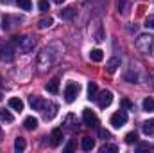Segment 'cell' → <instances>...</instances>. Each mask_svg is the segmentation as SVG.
<instances>
[{
	"mask_svg": "<svg viewBox=\"0 0 154 153\" xmlns=\"http://www.w3.org/2000/svg\"><path fill=\"white\" fill-rule=\"evenodd\" d=\"M54 63V52L50 49H43L38 54V67L39 70H47L50 65Z\"/></svg>",
	"mask_w": 154,
	"mask_h": 153,
	"instance_id": "obj_1",
	"label": "cell"
},
{
	"mask_svg": "<svg viewBox=\"0 0 154 153\" xmlns=\"http://www.w3.org/2000/svg\"><path fill=\"white\" fill-rule=\"evenodd\" d=\"M134 45H136V49L138 50H142V52H151V49H152L154 45V36H151V34H140L138 38H136V41H134Z\"/></svg>",
	"mask_w": 154,
	"mask_h": 153,
	"instance_id": "obj_2",
	"label": "cell"
},
{
	"mask_svg": "<svg viewBox=\"0 0 154 153\" xmlns=\"http://www.w3.org/2000/svg\"><path fill=\"white\" fill-rule=\"evenodd\" d=\"M14 41H16V45L20 47L22 52H32L34 47H36V40L32 38V36H29V34H25V36H16Z\"/></svg>",
	"mask_w": 154,
	"mask_h": 153,
	"instance_id": "obj_3",
	"label": "cell"
},
{
	"mask_svg": "<svg viewBox=\"0 0 154 153\" xmlns=\"http://www.w3.org/2000/svg\"><path fill=\"white\" fill-rule=\"evenodd\" d=\"M0 58L4 61H11L14 58V47L11 41H0Z\"/></svg>",
	"mask_w": 154,
	"mask_h": 153,
	"instance_id": "obj_4",
	"label": "cell"
},
{
	"mask_svg": "<svg viewBox=\"0 0 154 153\" xmlns=\"http://www.w3.org/2000/svg\"><path fill=\"white\" fill-rule=\"evenodd\" d=\"M79 90H81L79 83L70 81V83L65 86V101H66V103H74L75 97H77V94H79Z\"/></svg>",
	"mask_w": 154,
	"mask_h": 153,
	"instance_id": "obj_5",
	"label": "cell"
},
{
	"mask_svg": "<svg viewBox=\"0 0 154 153\" xmlns=\"http://www.w3.org/2000/svg\"><path fill=\"white\" fill-rule=\"evenodd\" d=\"M95 101H97V105H99L100 108H108V106L111 105V101H113L111 90H102V92H99L97 97H95Z\"/></svg>",
	"mask_w": 154,
	"mask_h": 153,
	"instance_id": "obj_6",
	"label": "cell"
},
{
	"mask_svg": "<svg viewBox=\"0 0 154 153\" xmlns=\"http://www.w3.org/2000/svg\"><path fill=\"white\" fill-rule=\"evenodd\" d=\"M82 121L88 128H99V117L95 115V112H91L90 108L82 110Z\"/></svg>",
	"mask_w": 154,
	"mask_h": 153,
	"instance_id": "obj_7",
	"label": "cell"
},
{
	"mask_svg": "<svg viewBox=\"0 0 154 153\" xmlns=\"http://www.w3.org/2000/svg\"><path fill=\"white\" fill-rule=\"evenodd\" d=\"M127 122V112L125 110H118V112H115V114L111 115V126L113 128H122L124 124Z\"/></svg>",
	"mask_w": 154,
	"mask_h": 153,
	"instance_id": "obj_8",
	"label": "cell"
},
{
	"mask_svg": "<svg viewBox=\"0 0 154 153\" xmlns=\"http://www.w3.org/2000/svg\"><path fill=\"white\" fill-rule=\"evenodd\" d=\"M41 114H43V119H45V121H52V119L56 117V114H57V105L45 101V105H43V108H41Z\"/></svg>",
	"mask_w": 154,
	"mask_h": 153,
	"instance_id": "obj_9",
	"label": "cell"
},
{
	"mask_svg": "<svg viewBox=\"0 0 154 153\" xmlns=\"http://www.w3.org/2000/svg\"><path fill=\"white\" fill-rule=\"evenodd\" d=\"M61 141H63V132H61L59 128L52 130V133H50V146H52V148H56V146H59V144H61Z\"/></svg>",
	"mask_w": 154,
	"mask_h": 153,
	"instance_id": "obj_10",
	"label": "cell"
},
{
	"mask_svg": "<svg viewBox=\"0 0 154 153\" xmlns=\"http://www.w3.org/2000/svg\"><path fill=\"white\" fill-rule=\"evenodd\" d=\"M45 90L48 94H57L59 92V77H52L47 85H45Z\"/></svg>",
	"mask_w": 154,
	"mask_h": 153,
	"instance_id": "obj_11",
	"label": "cell"
},
{
	"mask_svg": "<svg viewBox=\"0 0 154 153\" xmlns=\"http://www.w3.org/2000/svg\"><path fill=\"white\" fill-rule=\"evenodd\" d=\"M29 105H31V108H32V110L41 112V108H43L45 101H43L41 97H38V96H29Z\"/></svg>",
	"mask_w": 154,
	"mask_h": 153,
	"instance_id": "obj_12",
	"label": "cell"
},
{
	"mask_svg": "<svg viewBox=\"0 0 154 153\" xmlns=\"http://www.w3.org/2000/svg\"><path fill=\"white\" fill-rule=\"evenodd\" d=\"M118 67H120V60H118V58H111V60H108V63H106V72H108V74H115Z\"/></svg>",
	"mask_w": 154,
	"mask_h": 153,
	"instance_id": "obj_13",
	"label": "cell"
},
{
	"mask_svg": "<svg viewBox=\"0 0 154 153\" xmlns=\"http://www.w3.org/2000/svg\"><path fill=\"white\" fill-rule=\"evenodd\" d=\"M59 16H61L63 20H72V18L75 16V7H74V5H68V7H65V9H61V13H59Z\"/></svg>",
	"mask_w": 154,
	"mask_h": 153,
	"instance_id": "obj_14",
	"label": "cell"
},
{
	"mask_svg": "<svg viewBox=\"0 0 154 153\" xmlns=\"http://www.w3.org/2000/svg\"><path fill=\"white\" fill-rule=\"evenodd\" d=\"M81 148H82L84 151H91V150L95 148V141H93L91 137H82V139H81Z\"/></svg>",
	"mask_w": 154,
	"mask_h": 153,
	"instance_id": "obj_15",
	"label": "cell"
},
{
	"mask_svg": "<svg viewBox=\"0 0 154 153\" xmlns=\"http://www.w3.org/2000/svg\"><path fill=\"white\" fill-rule=\"evenodd\" d=\"M9 106H11L13 110H16V112H22V110H23V101H22L20 97H11V99H9Z\"/></svg>",
	"mask_w": 154,
	"mask_h": 153,
	"instance_id": "obj_16",
	"label": "cell"
},
{
	"mask_svg": "<svg viewBox=\"0 0 154 153\" xmlns=\"http://www.w3.org/2000/svg\"><path fill=\"white\" fill-rule=\"evenodd\" d=\"M90 60L95 61V63H99V61L104 60V52L100 49H93V50H90Z\"/></svg>",
	"mask_w": 154,
	"mask_h": 153,
	"instance_id": "obj_17",
	"label": "cell"
},
{
	"mask_svg": "<svg viewBox=\"0 0 154 153\" xmlns=\"http://www.w3.org/2000/svg\"><path fill=\"white\" fill-rule=\"evenodd\" d=\"M23 126H25L27 130H36V128H38V119H36V117H32V115H29V117H25Z\"/></svg>",
	"mask_w": 154,
	"mask_h": 153,
	"instance_id": "obj_18",
	"label": "cell"
},
{
	"mask_svg": "<svg viewBox=\"0 0 154 153\" xmlns=\"http://www.w3.org/2000/svg\"><path fill=\"white\" fill-rule=\"evenodd\" d=\"M97 94H99L97 83L90 81V83H88V99H95V97H97Z\"/></svg>",
	"mask_w": 154,
	"mask_h": 153,
	"instance_id": "obj_19",
	"label": "cell"
},
{
	"mask_svg": "<svg viewBox=\"0 0 154 153\" xmlns=\"http://www.w3.org/2000/svg\"><path fill=\"white\" fill-rule=\"evenodd\" d=\"M142 130H143V133H145V135H152V133H154V119L145 121V122L142 124Z\"/></svg>",
	"mask_w": 154,
	"mask_h": 153,
	"instance_id": "obj_20",
	"label": "cell"
},
{
	"mask_svg": "<svg viewBox=\"0 0 154 153\" xmlns=\"http://www.w3.org/2000/svg\"><path fill=\"white\" fill-rule=\"evenodd\" d=\"M142 108H143V112H154V99L152 97H145L143 103H142Z\"/></svg>",
	"mask_w": 154,
	"mask_h": 153,
	"instance_id": "obj_21",
	"label": "cell"
},
{
	"mask_svg": "<svg viewBox=\"0 0 154 153\" xmlns=\"http://www.w3.org/2000/svg\"><path fill=\"white\" fill-rule=\"evenodd\" d=\"M27 148V142H25V139H22V137H18L16 141H14V151H23Z\"/></svg>",
	"mask_w": 154,
	"mask_h": 153,
	"instance_id": "obj_22",
	"label": "cell"
},
{
	"mask_svg": "<svg viewBox=\"0 0 154 153\" xmlns=\"http://www.w3.org/2000/svg\"><path fill=\"white\" fill-rule=\"evenodd\" d=\"M0 121H4V122H13L14 117H13V114H11L9 110H0Z\"/></svg>",
	"mask_w": 154,
	"mask_h": 153,
	"instance_id": "obj_23",
	"label": "cell"
},
{
	"mask_svg": "<svg viewBox=\"0 0 154 153\" xmlns=\"http://www.w3.org/2000/svg\"><path fill=\"white\" fill-rule=\"evenodd\" d=\"M16 4L23 11H31V7H32V0H16Z\"/></svg>",
	"mask_w": 154,
	"mask_h": 153,
	"instance_id": "obj_24",
	"label": "cell"
},
{
	"mask_svg": "<svg viewBox=\"0 0 154 153\" xmlns=\"http://www.w3.org/2000/svg\"><path fill=\"white\" fill-rule=\"evenodd\" d=\"M125 142H127V144H134V142H138V135H136V132H129V133L125 135Z\"/></svg>",
	"mask_w": 154,
	"mask_h": 153,
	"instance_id": "obj_25",
	"label": "cell"
},
{
	"mask_svg": "<svg viewBox=\"0 0 154 153\" xmlns=\"http://www.w3.org/2000/svg\"><path fill=\"white\" fill-rule=\"evenodd\" d=\"M52 24H54V20H52V18H41V20H39V24H38V27H39V29H47V27H50Z\"/></svg>",
	"mask_w": 154,
	"mask_h": 153,
	"instance_id": "obj_26",
	"label": "cell"
},
{
	"mask_svg": "<svg viewBox=\"0 0 154 153\" xmlns=\"http://www.w3.org/2000/svg\"><path fill=\"white\" fill-rule=\"evenodd\" d=\"M38 9L39 11H48L50 9V4H48V0H38Z\"/></svg>",
	"mask_w": 154,
	"mask_h": 153,
	"instance_id": "obj_27",
	"label": "cell"
},
{
	"mask_svg": "<svg viewBox=\"0 0 154 153\" xmlns=\"http://www.w3.org/2000/svg\"><path fill=\"white\" fill-rule=\"evenodd\" d=\"M100 151L102 153H108V151H118V148H116L115 144H104V146H102V148H100Z\"/></svg>",
	"mask_w": 154,
	"mask_h": 153,
	"instance_id": "obj_28",
	"label": "cell"
},
{
	"mask_svg": "<svg viewBox=\"0 0 154 153\" xmlns=\"http://www.w3.org/2000/svg\"><path fill=\"white\" fill-rule=\"evenodd\" d=\"M143 150H149V151H152L154 146H152V144H149V142H140V144H138V151H143Z\"/></svg>",
	"mask_w": 154,
	"mask_h": 153,
	"instance_id": "obj_29",
	"label": "cell"
},
{
	"mask_svg": "<svg viewBox=\"0 0 154 153\" xmlns=\"http://www.w3.org/2000/svg\"><path fill=\"white\" fill-rule=\"evenodd\" d=\"M145 27L147 29H154V15H149L145 18Z\"/></svg>",
	"mask_w": 154,
	"mask_h": 153,
	"instance_id": "obj_30",
	"label": "cell"
},
{
	"mask_svg": "<svg viewBox=\"0 0 154 153\" xmlns=\"http://www.w3.org/2000/svg\"><path fill=\"white\" fill-rule=\"evenodd\" d=\"M122 106H124V108H127V110H133V108H134V106H133V103H131L129 99H125V97L122 99Z\"/></svg>",
	"mask_w": 154,
	"mask_h": 153,
	"instance_id": "obj_31",
	"label": "cell"
},
{
	"mask_svg": "<svg viewBox=\"0 0 154 153\" xmlns=\"http://www.w3.org/2000/svg\"><path fill=\"white\" fill-rule=\"evenodd\" d=\"M99 135H100L102 139H111V133H109L108 130H104V128H100V130H99Z\"/></svg>",
	"mask_w": 154,
	"mask_h": 153,
	"instance_id": "obj_32",
	"label": "cell"
},
{
	"mask_svg": "<svg viewBox=\"0 0 154 153\" xmlns=\"http://www.w3.org/2000/svg\"><path fill=\"white\" fill-rule=\"evenodd\" d=\"M74 148H75V146H74V142H68V144L65 146V151L70 153V151H74Z\"/></svg>",
	"mask_w": 154,
	"mask_h": 153,
	"instance_id": "obj_33",
	"label": "cell"
},
{
	"mask_svg": "<svg viewBox=\"0 0 154 153\" xmlns=\"http://www.w3.org/2000/svg\"><path fill=\"white\" fill-rule=\"evenodd\" d=\"M124 7H125V0H118V11L124 13Z\"/></svg>",
	"mask_w": 154,
	"mask_h": 153,
	"instance_id": "obj_34",
	"label": "cell"
},
{
	"mask_svg": "<svg viewBox=\"0 0 154 153\" xmlns=\"http://www.w3.org/2000/svg\"><path fill=\"white\" fill-rule=\"evenodd\" d=\"M54 2H56V4H63L65 0H54Z\"/></svg>",
	"mask_w": 154,
	"mask_h": 153,
	"instance_id": "obj_35",
	"label": "cell"
},
{
	"mask_svg": "<svg viewBox=\"0 0 154 153\" xmlns=\"http://www.w3.org/2000/svg\"><path fill=\"white\" fill-rule=\"evenodd\" d=\"M0 141H2V128H0Z\"/></svg>",
	"mask_w": 154,
	"mask_h": 153,
	"instance_id": "obj_36",
	"label": "cell"
},
{
	"mask_svg": "<svg viewBox=\"0 0 154 153\" xmlns=\"http://www.w3.org/2000/svg\"><path fill=\"white\" fill-rule=\"evenodd\" d=\"M0 85H2V83H0ZM0 101H2V94H0Z\"/></svg>",
	"mask_w": 154,
	"mask_h": 153,
	"instance_id": "obj_37",
	"label": "cell"
},
{
	"mask_svg": "<svg viewBox=\"0 0 154 153\" xmlns=\"http://www.w3.org/2000/svg\"><path fill=\"white\" fill-rule=\"evenodd\" d=\"M0 2H4V0H0Z\"/></svg>",
	"mask_w": 154,
	"mask_h": 153,
	"instance_id": "obj_38",
	"label": "cell"
}]
</instances>
